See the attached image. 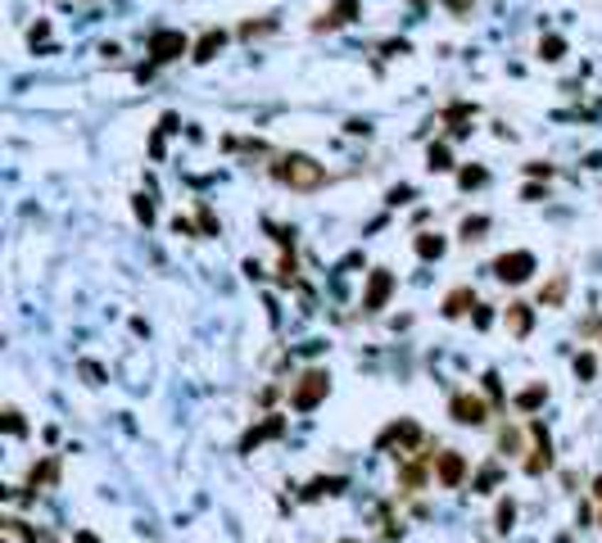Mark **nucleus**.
Returning a JSON list of instances; mask_svg holds the SVG:
<instances>
[{"mask_svg": "<svg viewBox=\"0 0 602 543\" xmlns=\"http://www.w3.org/2000/svg\"><path fill=\"white\" fill-rule=\"evenodd\" d=\"M598 498H602V475H598Z\"/></svg>", "mask_w": 602, "mask_h": 543, "instance_id": "22", "label": "nucleus"}, {"mask_svg": "<svg viewBox=\"0 0 602 543\" xmlns=\"http://www.w3.org/2000/svg\"><path fill=\"white\" fill-rule=\"evenodd\" d=\"M435 475H439V485L458 489L462 475H466V462L458 458V453H435Z\"/></svg>", "mask_w": 602, "mask_h": 543, "instance_id": "7", "label": "nucleus"}, {"mask_svg": "<svg viewBox=\"0 0 602 543\" xmlns=\"http://www.w3.org/2000/svg\"><path fill=\"white\" fill-rule=\"evenodd\" d=\"M575 372H580V376H593V357H575Z\"/></svg>", "mask_w": 602, "mask_h": 543, "instance_id": "21", "label": "nucleus"}, {"mask_svg": "<svg viewBox=\"0 0 602 543\" xmlns=\"http://www.w3.org/2000/svg\"><path fill=\"white\" fill-rule=\"evenodd\" d=\"M353 14H358V0H340V5L330 9V14H322V18L313 23V28H317V32H335V28H344V23H349Z\"/></svg>", "mask_w": 602, "mask_h": 543, "instance_id": "8", "label": "nucleus"}, {"mask_svg": "<svg viewBox=\"0 0 602 543\" xmlns=\"http://www.w3.org/2000/svg\"><path fill=\"white\" fill-rule=\"evenodd\" d=\"M430 168H435V172L453 168V163H448V150H444V145H435V150H430Z\"/></svg>", "mask_w": 602, "mask_h": 543, "instance_id": "17", "label": "nucleus"}, {"mask_svg": "<svg viewBox=\"0 0 602 543\" xmlns=\"http://www.w3.org/2000/svg\"><path fill=\"white\" fill-rule=\"evenodd\" d=\"M466 308H475V294H471V290L462 286V290H453L448 299H444V317H462Z\"/></svg>", "mask_w": 602, "mask_h": 543, "instance_id": "9", "label": "nucleus"}, {"mask_svg": "<svg viewBox=\"0 0 602 543\" xmlns=\"http://www.w3.org/2000/svg\"><path fill=\"white\" fill-rule=\"evenodd\" d=\"M512 516H516V512H512V502H502V507H498V525L507 529V525H512Z\"/></svg>", "mask_w": 602, "mask_h": 543, "instance_id": "20", "label": "nucleus"}, {"mask_svg": "<svg viewBox=\"0 0 602 543\" xmlns=\"http://www.w3.org/2000/svg\"><path fill=\"white\" fill-rule=\"evenodd\" d=\"M150 55H154V64H172L177 55H186V36L181 32H154L150 36Z\"/></svg>", "mask_w": 602, "mask_h": 543, "instance_id": "5", "label": "nucleus"}, {"mask_svg": "<svg viewBox=\"0 0 602 543\" xmlns=\"http://www.w3.org/2000/svg\"><path fill=\"white\" fill-rule=\"evenodd\" d=\"M389 290H394V276H389L385 267H376V272H372V281H367L362 308H367V313H380V308H385V299H389Z\"/></svg>", "mask_w": 602, "mask_h": 543, "instance_id": "4", "label": "nucleus"}, {"mask_svg": "<svg viewBox=\"0 0 602 543\" xmlns=\"http://www.w3.org/2000/svg\"><path fill=\"white\" fill-rule=\"evenodd\" d=\"M530 272H534V254H525V249H512V254H502L498 263H494V276L498 281H512V286H521Z\"/></svg>", "mask_w": 602, "mask_h": 543, "instance_id": "3", "label": "nucleus"}, {"mask_svg": "<svg viewBox=\"0 0 602 543\" xmlns=\"http://www.w3.org/2000/svg\"><path fill=\"white\" fill-rule=\"evenodd\" d=\"M439 249H444V240H439V236H421V240H416V254H421V258L439 254Z\"/></svg>", "mask_w": 602, "mask_h": 543, "instance_id": "16", "label": "nucleus"}, {"mask_svg": "<svg viewBox=\"0 0 602 543\" xmlns=\"http://www.w3.org/2000/svg\"><path fill=\"white\" fill-rule=\"evenodd\" d=\"M561 294H566V276H552V286L539 294V299H544V303H561Z\"/></svg>", "mask_w": 602, "mask_h": 543, "instance_id": "15", "label": "nucleus"}, {"mask_svg": "<svg viewBox=\"0 0 602 543\" xmlns=\"http://www.w3.org/2000/svg\"><path fill=\"white\" fill-rule=\"evenodd\" d=\"M507 326L516 330V335H525V330H530V308H525V303H512V308H507Z\"/></svg>", "mask_w": 602, "mask_h": 543, "instance_id": "11", "label": "nucleus"}, {"mask_svg": "<svg viewBox=\"0 0 602 543\" xmlns=\"http://www.w3.org/2000/svg\"><path fill=\"white\" fill-rule=\"evenodd\" d=\"M480 181H485L480 168H466V172H462V186H480Z\"/></svg>", "mask_w": 602, "mask_h": 543, "instance_id": "19", "label": "nucleus"}, {"mask_svg": "<svg viewBox=\"0 0 602 543\" xmlns=\"http://www.w3.org/2000/svg\"><path fill=\"white\" fill-rule=\"evenodd\" d=\"M326 389H330V376H326V372H303L299 389L290 394V403L299 407V412H308V407H317V403L326 399Z\"/></svg>", "mask_w": 602, "mask_h": 543, "instance_id": "2", "label": "nucleus"}, {"mask_svg": "<svg viewBox=\"0 0 602 543\" xmlns=\"http://www.w3.org/2000/svg\"><path fill=\"white\" fill-rule=\"evenodd\" d=\"M222 41H227L222 32H204V41L195 45V59H200V64H204V59H213L217 50H222Z\"/></svg>", "mask_w": 602, "mask_h": 543, "instance_id": "10", "label": "nucleus"}, {"mask_svg": "<svg viewBox=\"0 0 602 543\" xmlns=\"http://www.w3.org/2000/svg\"><path fill=\"white\" fill-rule=\"evenodd\" d=\"M548 466H552V453H548V439H544V443L534 448V458L525 462V471H530V475H539V471H548Z\"/></svg>", "mask_w": 602, "mask_h": 543, "instance_id": "12", "label": "nucleus"}, {"mask_svg": "<svg viewBox=\"0 0 602 543\" xmlns=\"http://www.w3.org/2000/svg\"><path fill=\"white\" fill-rule=\"evenodd\" d=\"M539 55H544V59H561V41H557V36H548V41L539 45Z\"/></svg>", "mask_w": 602, "mask_h": 543, "instance_id": "18", "label": "nucleus"}, {"mask_svg": "<svg viewBox=\"0 0 602 543\" xmlns=\"http://www.w3.org/2000/svg\"><path fill=\"white\" fill-rule=\"evenodd\" d=\"M485 227H489V217H466V222H462V240H480Z\"/></svg>", "mask_w": 602, "mask_h": 543, "instance_id": "14", "label": "nucleus"}, {"mask_svg": "<svg viewBox=\"0 0 602 543\" xmlns=\"http://www.w3.org/2000/svg\"><path fill=\"white\" fill-rule=\"evenodd\" d=\"M544 399H548V389H544V385H530V389L521 394V399H516V407H525V412H530V407H539Z\"/></svg>", "mask_w": 602, "mask_h": 543, "instance_id": "13", "label": "nucleus"}, {"mask_svg": "<svg viewBox=\"0 0 602 543\" xmlns=\"http://www.w3.org/2000/svg\"><path fill=\"white\" fill-rule=\"evenodd\" d=\"M276 181H286L290 190H317L326 181V168L308 154H286L276 163Z\"/></svg>", "mask_w": 602, "mask_h": 543, "instance_id": "1", "label": "nucleus"}, {"mask_svg": "<svg viewBox=\"0 0 602 543\" xmlns=\"http://www.w3.org/2000/svg\"><path fill=\"white\" fill-rule=\"evenodd\" d=\"M489 416V407L475 399V394H458V399H453V421H462V426H480Z\"/></svg>", "mask_w": 602, "mask_h": 543, "instance_id": "6", "label": "nucleus"}]
</instances>
